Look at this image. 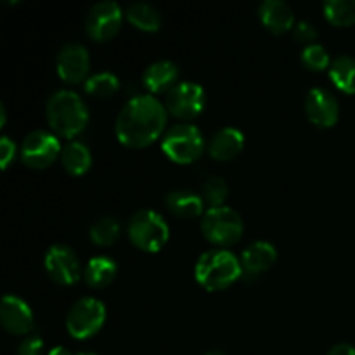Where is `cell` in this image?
Returning <instances> with one entry per match:
<instances>
[{"label":"cell","mask_w":355,"mask_h":355,"mask_svg":"<svg viewBox=\"0 0 355 355\" xmlns=\"http://www.w3.org/2000/svg\"><path fill=\"white\" fill-rule=\"evenodd\" d=\"M166 118L168 111L165 104L151 94L135 96L121 107L114 123V134L120 144L127 148H148L163 135Z\"/></svg>","instance_id":"cell-1"},{"label":"cell","mask_w":355,"mask_h":355,"mask_svg":"<svg viewBox=\"0 0 355 355\" xmlns=\"http://www.w3.org/2000/svg\"><path fill=\"white\" fill-rule=\"evenodd\" d=\"M47 123L55 135L73 139L85 130L89 123V110L78 94L71 90H58L45 106Z\"/></svg>","instance_id":"cell-2"},{"label":"cell","mask_w":355,"mask_h":355,"mask_svg":"<svg viewBox=\"0 0 355 355\" xmlns=\"http://www.w3.org/2000/svg\"><path fill=\"white\" fill-rule=\"evenodd\" d=\"M243 276V267L238 257L229 250H208L198 259L194 277L198 284L207 291H222L236 283Z\"/></svg>","instance_id":"cell-3"},{"label":"cell","mask_w":355,"mask_h":355,"mask_svg":"<svg viewBox=\"0 0 355 355\" xmlns=\"http://www.w3.org/2000/svg\"><path fill=\"white\" fill-rule=\"evenodd\" d=\"M127 234L135 248L148 253H158L168 243L170 227L158 211L139 210L128 220Z\"/></svg>","instance_id":"cell-4"},{"label":"cell","mask_w":355,"mask_h":355,"mask_svg":"<svg viewBox=\"0 0 355 355\" xmlns=\"http://www.w3.org/2000/svg\"><path fill=\"white\" fill-rule=\"evenodd\" d=\"M162 149L166 158L179 165H191L205 153V137L193 123L173 125L162 139Z\"/></svg>","instance_id":"cell-5"},{"label":"cell","mask_w":355,"mask_h":355,"mask_svg":"<svg viewBox=\"0 0 355 355\" xmlns=\"http://www.w3.org/2000/svg\"><path fill=\"white\" fill-rule=\"evenodd\" d=\"M201 232L207 241L224 250L241 239L245 224L241 215L232 208H208L201 218Z\"/></svg>","instance_id":"cell-6"},{"label":"cell","mask_w":355,"mask_h":355,"mask_svg":"<svg viewBox=\"0 0 355 355\" xmlns=\"http://www.w3.org/2000/svg\"><path fill=\"white\" fill-rule=\"evenodd\" d=\"M106 322V307L92 297L80 298L68 312L66 329L75 340H89L103 329Z\"/></svg>","instance_id":"cell-7"},{"label":"cell","mask_w":355,"mask_h":355,"mask_svg":"<svg viewBox=\"0 0 355 355\" xmlns=\"http://www.w3.org/2000/svg\"><path fill=\"white\" fill-rule=\"evenodd\" d=\"M62 146L58 135L47 130H33L21 144V159L33 170H44L61 156Z\"/></svg>","instance_id":"cell-8"},{"label":"cell","mask_w":355,"mask_h":355,"mask_svg":"<svg viewBox=\"0 0 355 355\" xmlns=\"http://www.w3.org/2000/svg\"><path fill=\"white\" fill-rule=\"evenodd\" d=\"M123 23V10L116 2L104 0L94 3L85 16V31L94 42H107L114 38Z\"/></svg>","instance_id":"cell-9"},{"label":"cell","mask_w":355,"mask_h":355,"mask_svg":"<svg viewBox=\"0 0 355 355\" xmlns=\"http://www.w3.org/2000/svg\"><path fill=\"white\" fill-rule=\"evenodd\" d=\"M207 104L205 89L200 83L180 82L166 94L165 107L172 116L179 120H191L200 116Z\"/></svg>","instance_id":"cell-10"},{"label":"cell","mask_w":355,"mask_h":355,"mask_svg":"<svg viewBox=\"0 0 355 355\" xmlns=\"http://www.w3.org/2000/svg\"><path fill=\"white\" fill-rule=\"evenodd\" d=\"M44 267L47 276L59 286H73L82 277V266L69 246L54 245L44 257Z\"/></svg>","instance_id":"cell-11"},{"label":"cell","mask_w":355,"mask_h":355,"mask_svg":"<svg viewBox=\"0 0 355 355\" xmlns=\"http://www.w3.org/2000/svg\"><path fill=\"white\" fill-rule=\"evenodd\" d=\"M55 69L62 82L71 83V85L80 82L85 83L90 69L89 51L80 44L62 45L58 54V61H55Z\"/></svg>","instance_id":"cell-12"},{"label":"cell","mask_w":355,"mask_h":355,"mask_svg":"<svg viewBox=\"0 0 355 355\" xmlns=\"http://www.w3.org/2000/svg\"><path fill=\"white\" fill-rule=\"evenodd\" d=\"M305 114L314 127L331 128L338 123L340 104L329 90L312 89L305 97Z\"/></svg>","instance_id":"cell-13"},{"label":"cell","mask_w":355,"mask_h":355,"mask_svg":"<svg viewBox=\"0 0 355 355\" xmlns=\"http://www.w3.org/2000/svg\"><path fill=\"white\" fill-rule=\"evenodd\" d=\"M0 322L3 329L14 336H30L33 331L35 318L30 305L19 297L6 295L0 305Z\"/></svg>","instance_id":"cell-14"},{"label":"cell","mask_w":355,"mask_h":355,"mask_svg":"<svg viewBox=\"0 0 355 355\" xmlns=\"http://www.w3.org/2000/svg\"><path fill=\"white\" fill-rule=\"evenodd\" d=\"M259 19L274 35H284L295 28L293 9L283 0H266L260 3Z\"/></svg>","instance_id":"cell-15"},{"label":"cell","mask_w":355,"mask_h":355,"mask_svg":"<svg viewBox=\"0 0 355 355\" xmlns=\"http://www.w3.org/2000/svg\"><path fill=\"white\" fill-rule=\"evenodd\" d=\"M180 69L172 61H156L142 73V83L153 94H168L179 83Z\"/></svg>","instance_id":"cell-16"},{"label":"cell","mask_w":355,"mask_h":355,"mask_svg":"<svg viewBox=\"0 0 355 355\" xmlns=\"http://www.w3.org/2000/svg\"><path fill=\"white\" fill-rule=\"evenodd\" d=\"M277 260V250L276 246L270 245L267 241H255L250 245L248 248L243 252L241 262L243 274L245 276H259V274L266 272L270 267L276 263Z\"/></svg>","instance_id":"cell-17"},{"label":"cell","mask_w":355,"mask_h":355,"mask_svg":"<svg viewBox=\"0 0 355 355\" xmlns=\"http://www.w3.org/2000/svg\"><path fill=\"white\" fill-rule=\"evenodd\" d=\"M245 149V135L234 127H225L211 137L208 155L215 162H231Z\"/></svg>","instance_id":"cell-18"},{"label":"cell","mask_w":355,"mask_h":355,"mask_svg":"<svg viewBox=\"0 0 355 355\" xmlns=\"http://www.w3.org/2000/svg\"><path fill=\"white\" fill-rule=\"evenodd\" d=\"M165 205L170 214L175 217L184 218V220H193V218L205 215V201L200 194L193 191H172L166 194Z\"/></svg>","instance_id":"cell-19"},{"label":"cell","mask_w":355,"mask_h":355,"mask_svg":"<svg viewBox=\"0 0 355 355\" xmlns=\"http://www.w3.org/2000/svg\"><path fill=\"white\" fill-rule=\"evenodd\" d=\"M118 276V266L113 259L110 257H94L89 260V263L83 269V279L94 290H101L106 288L116 279Z\"/></svg>","instance_id":"cell-20"},{"label":"cell","mask_w":355,"mask_h":355,"mask_svg":"<svg viewBox=\"0 0 355 355\" xmlns=\"http://www.w3.org/2000/svg\"><path fill=\"white\" fill-rule=\"evenodd\" d=\"M61 163L69 175L80 177L89 172L92 166V155L85 144L78 141H69L68 144L62 146Z\"/></svg>","instance_id":"cell-21"},{"label":"cell","mask_w":355,"mask_h":355,"mask_svg":"<svg viewBox=\"0 0 355 355\" xmlns=\"http://www.w3.org/2000/svg\"><path fill=\"white\" fill-rule=\"evenodd\" d=\"M125 17L128 23L137 30L146 31V33H155L162 28V14L155 6L146 2H135L130 3L125 10Z\"/></svg>","instance_id":"cell-22"},{"label":"cell","mask_w":355,"mask_h":355,"mask_svg":"<svg viewBox=\"0 0 355 355\" xmlns=\"http://www.w3.org/2000/svg\"><path fill=\"white\" fill-rule=\"evenodd\" d=\"M329 78L343 94H355V59L338 55L329 66Z\"/></svg>","instance_id":"cell-23"},{"label":"cell","mask_w":355,"mask_h":355,"mask_svg":"<svg viewBox=\"0 0 355 355\" xmlns=\"http://www.w3.org/2000/svg\"><path fill=\"white\" fill-rule=\"evenodd\" d=\"M328 23L338 28H349L355 24V0H328L322 6Z\"/></svg>","instance_id":"cell-24"},{"label":"cell","mask_w":355,"mask_h":355,"mask_svg":"<svg viewBox=\"0 0 355 355\" xmlns=\"http://www.w3.org/2000/svg\"><path fill=\"white\" fill-rule=\"evenodd\" d=\"M83 89L89 96L99 97V99H107V97L114 96L120 89V80L116 75L110 71L97 73V75L89 76L83 83Z\"/></svg>","instance_id":"cell-25"},{"label":"cell","mask_w":355,"mask_h":355,"mask_svg":"<svg viewBox=\"0 0 355 355\" xmlns=\"http://www.w3.org/2000/svg\"><path fill=\"white\" fill-rule=\"evenodd\" d=\"M121 234L120 222L114 217H103L90 227V239L97 246H111L118 241Z\"/></svg>","instance_id":"cell-26"},{"label":"cell","mask_w":355,"mask_h":355,"mask_svg":"<svg viewBox=\"0 0 355 355\" xmlns=\"http://www.w3.org/2000/svg\"><path fill=\"white\" fill-rule=\"evenodd\" d=\"M229 196V186L225 184L224 179L220 177H211L203 184L201 189V198H203L205 205L210 208H220L225 207V200Z\"/></svg>","instance_id":"cell-27"},{"label":"cell","mask_w":355,"mask_h":355,"mask_svg":"<svg viewBox=\"0 0 355 355\" xmlns=\"http://www.w3.org/2000/svg\"><path fill=\"white\" fill-rule=\"evenodd\" d=\"M331 58H329L328 51L322 45L312 44L304 47L302 51V64L311 71H322V69H329L331 66Z\"/></svg>","instance_id":"cell-28"},{"label":"cell","mask_w":355,"mask_h":355,"mask_svg":"<svg viewBox=\"0 0 355 355\" xmlns=\"http://www.w3.org/2000/svg\"><path fill=\"white\" fill-rule=\"evenodd\" d=\"M293 37L295 40L300 42V44H305V47H307V45H312L318 40V31H315V28L311 23L302 21V23L295 24Z\"/></svg>","instance_id":"cell-29"},{"label":"cell","mask_w":355,"mask_h":355,"mask_svg":"<svg viewBox=\"0 0 355 355\" xmlns=\"http://www.w3.org/2000/svg\"><path fill=\"white\" fill-rule=\"evenodd\" d=\"M44 350V340L37 335H30L19 343L17 355H42Z\"/></svg>","instance_id":"cell-30"},{"label":"cell","mask_w":355,"mask_h":355,"mask_svg":"<svg viewBox=\"0 0 355 355\" xmlns=\"http://www.w3.org/2000/svg\"><path fill=\"white\" fill-rule=\"evenodd\" d=\"M14 158H16V144L9 137H2L0 139V165L2 168H9Z\"/></svg>","instance_id":"cell-31"},{"label":"cell","mask_w":355,"mask_h":355,"mask_svg":"<svg viewBox=\"0 0 355 355\" xmlns=\"http://www.w3.org/2000/svg\"><path fill=\"white\" fill-rule=\"evenodd\" d=\"M328 355H355V347L349 345V343H338L329 350Z\"/></svg>","instance_id":"cell-32"},{"label":"cell","mask_w":355,"mask_h":355,"mask_svg":"<svg viewBox=\"0 0 355 355\" xmlns=\"http://www.w3.org/2000/svg\"><path fill=\"white\" fill-rule=\"evenodd\" d=\"M49 355H73V354L69 352L68 349H64V347H55V349H52L51 352H49Z\"/></svg>","instance_id":"cell-33"},{"label":"cell","mask_w":355,"mask_h":355,"mask_svg":"<svg viewBox=\"0 0 355 355\" xmlns=\"http://www.w3.org/2000/svg\"><path fill=\"white\" fill-rule=\"evenodd\" d=\"M6 120H7L6 107H3V104H0V128L6 127Z\"/></svg>","instance_id":"cell-34"},{"label":"cell","mask_w":355,"mask_h":355,"mask_svg":"<svg viewBox=\"0 0 355 355\" xmlns=\"http://www.w3.org/2000/svg\"><path fill=\"white\" fill-rule=\"evenodd\" d=\"M207 355H225V354L220 352V350H214V352H210V354H207Z\"/></svg>","instance_id":"cell-35"},{"label":"cell","mask_w":355,"mask_h":355,"mask_svg":"<svg viewBox=\"0 0 355 355\" xmlns=\"http://www.w3.org/2000/svg\"><path fill=\"white\" fill-rule=\"evenodd\" d=\"M78 355H96V354H89V352H85V354H78Z\"/></svg>","instance_id":"cell-36"}]
</instances>
